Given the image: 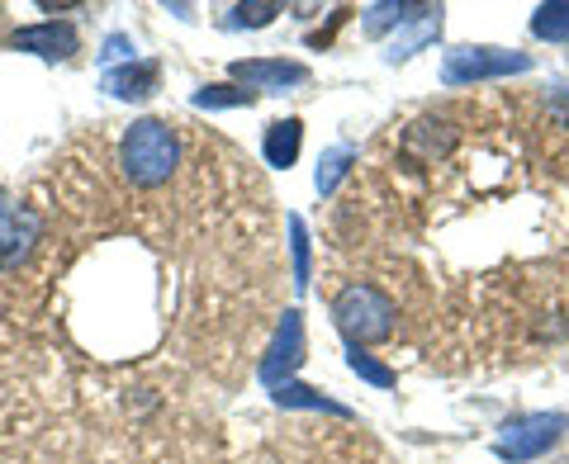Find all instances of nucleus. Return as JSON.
Listing matches in <instances>:
<instances>
[{"instance_id": "nucleus-1", "label": "nucleus", "mask_w": 569, "mask_h": 464, "mask_svg": "<svg viewBox=\"0 0 569 464\" xmlns=\"http://www.w3.org/2000/svg\"><path fill=\"white\" fill-rule=\"evenodd\" d=\"M123 171H129V181L152 190L176 175V167H181V138H176L171 123L162 119H138L129 133H123Z\"/></svg>"}, {"instance_id": "nucleus-2", "label": "nucleus", "mask_w": 569, "mask_h": 464, "mask_svg": "<svg viewBox=\"0 0 569 464\" xmlns=\"http://www.w3.org/2000/svg\"><path fill=\"white\" fill-rule=\"evenodd\" d=\"M332 317L337 327L351 336V346H370V342H389L399 323V309L389 303V294H380L376 284L351 280L342 294L332 299Z\"/></svg>"}, {"instance_id": "nucleus-3", "label": "nucleus", "mask_w": 569, "mask_h": 464, "mask_svg": "<svg viewBox=\"0 0 569 464\" xmlns=\"http://www.w3.org/2000/svg\"><path fill=\"white\" fill-rule=\"evenodd\" d=\"M531 58L527 52H503V48H456L447 52V67H441V81L460 91V85L475 81H493V77H512V71H527Z\"/></svg>"}, {"instance_id": "nucleus-4", "label": "nucleus", "mask_w": 569, "mask_h": 464, "mask_svg": "<svg viewBox=\"0 0 569 464\" xmlns=\"http://www.w3.org/2000/svg\"><path fill=\"white\" fill-rule=\"evenodd\" d=\"M565 417L560 413H531V417H518V422H508L503 426V436L493 441V451L498 460H508V464H527V460H537L546 455L550 445H556L565 436Z\"/></svg>"}, {"instance_id": "nucleus-5", "label": "nucleus", "mask_w": 569, "mask_h": 464, "mask_svg": "<svg viewBox=\"0 0 569 464\" xmlns=\"http://www.w3.org/2000/svg\"><path fill=\"white\" fill-rule=\"evenodd\" d=\"M299 361H305V323H299V313L290 309L284 313V323H280V332H276L271 351H266V361H261V380L271 389H284L290 384V374L299 370Z\"/></svg>"}, {"instance_id": "nucleus-6", "label": "nucleus", "mask_w": 569, "mask_h": 464, "mask_svg": "<svg viewBox=\"0 0 569 464\" xmlns=\"http://www.w3.org/2000/svg\"><path fill=\"white\" fill-rule=\"evenodd\" d=\"M10 48H14V52H33V58H48V62H62V58H71V52H77V29L58 24V20L29 24V29H14V33H10Z\"/></svg>"}, {"instance_id": "nucleus-7", "label": "nucleus", "mask_w": 569, "mask_h": 464, "mask_svg": "<svg viewBox=\"0 0 569 464\" xmlns=\"http://www.w3.org/2000/svg\"><path fill=\"white\" fill-rule=\"evenodd\" d=\"M39 242V213L33 209H10L0 219V271H14Z\"/></svg>"}, {"instance_id": "nucleus-8", "label": "nucleus", "mask_w": 569, "mask_h": 464, "mask_svg": "<svg viewBox=\"0 0 569 464\" xmlns=\"http://www.w3.org/2000/svg\"><path fill=\"white\" fill-rule=\"evenodd\" d=\"M233 77L247 85V91H284V85H305L309 67L299 62H233Z\"/></svg>"}, {"instance_id": "nucleus-9", "label": "nucleus", "mask_w": 569, "mask_h": 464, "mask_svg": "<svg viewBox=\"0 0 569 464\" xmlns=\"http://www.w3.org/2000/svg\"><path fill=\"white\" fill-rule=\"evenodd\" d=\"M162 81L157 62H129V67H110L104 71V91L119 95V100H148Z\"/></svg>"}, {"instance_id": "nucleus-10", "label": "nucleus", "mask_w": 569, "mask_h": 464, "mask_svg": "<svg viewBox=\"0 0 569 464\" xmlns=\"http://www.w3.org/2000/svg\"><path fill=\"white\" fill-rule=\"evenodd\" d=\"M299 142H305V123H299V119H276L271 129H266V142H261L266 167L290 171L299 162Z\"/></svg>"}, {"instance_id": "nucleus-11", "label": "nucleus", "mask_w": 569, "mask_h": 464, "mask_svg": "<svg viewBox=\"0 0 569 464\" xmlns=\"http://www.w3.org/2000/svg\"><path fill=\"white\" fill-rule=\"evenodd\" d=\"M437 33H441V10H427V14H418V24H413V29H403V33H395V39H389L385 58H389V62L413 58V52H422L427 43L437 39Z\"/></svg>"}, {"instance_id": "nucleus-12", "label": "nucleus", "mask_w": 569, "mask_h": 464, "mask_svg": "<svg viewBox=\"0 0 569 464\" xmlns=\"http://www.w3.org/2000/svg\"><path fill=\"white\" fill-rule=\"evenodd\" d=\"M531 33L541 43H569V6H541L537 20H531Z\"/></svg>"}, {"instance_id": "nucleus-13", "label": "nucleus", "mask_w": 569, "mask_h": 464, "mask_svg": "<svg viewBox=\"0 0 569 464\" xmlns=\"http://www.w3.org/2000/svg\"><path fill=\"white\" fill-rule=\"evenodd\" d=\"M257 95L242 91V85H204L200 95H194V104L200 110H233V104H252Z\"/></svg>"}, {"instance_id": "nucleus-14", "label": "nucleus", "mask_w": 569, "mask_h": 464, "mask_svg": "<svg viewBox=\"0 0 569 464\" xmlns=\"http://www.w3.org/2000/svg\"><path fill=\"white\" fill-rule=\"evenodd\" d=\"M351 157H356L351 148H332L323 162H318V194H332L337 190V181H342L347 167H351Z\"/></svg>"}, {"instance_id": "nucleus-15", "label": "nucleus", "mask_w": 569, "mask_h": 464, "mask_svg": "<svg viewBox=\"0 0 569 464\" xmlns=\"http://www.w3.org/2000/svg\"><path fill=\"white\" fill-rule=\"evenodd\" d=\"M276 399H280L284 407H318V413H337V417H347V407H337L332 399H318L313 389H299V384H284Z\"/></svg>"}, {"instance_id": "nucleus-16", "label": "nucleus", "mask_w": 569, "mask_h": 464, "mask_svg": "<svg viewBox=\"0 0 569 464\" xmlns=\"http://www.w3.org/2000/svg\"><path fill=\"white\" fill-rule=\"evenodd\" d=\"M347 361H351V370L361 374V380H370L376 389H389V384H395V370H389V365H380L376 355H366L361 346H351V355H347Z\"/></svg>"}, {"instance_id": "nucleus-17", "label": "nucleus", "mask_w": 569, "mask_h": 464, "mask_svg": "<svg viewBox=\"0 0 569 464\" xmlns=\"http://www.w3.org/2000/svg\"><path fill=\"white\" fill-rule=\"evenodd\" d=\"M413 14H427V6H376V10H370V20H366V29L380 33L389 24H408Z\"/></svg>"}, {"instance_id": "nucleus-18", "label": "nucleus", "mask_w": 569, "mask_h": 464, "mask_svg": "<svg viewBox=\"0 0 569 464\" xmlns=\"http://www.w3.org/2000/svg\"><path fill=\"white\" fill-rule=\"evenodd\" d=\"M290 242H295V284L305 290L309 284V232L299 219H290Z\"/></svg>"}, {"instance_id": "nucleus-19", "label": "nucleus", "mask_w": 569, "mask_h": 464, "mask_svg": "<svg viewBox=\"0 0 569 464\" xmlns=\"http://www.w3.org/2000/svg\"><path fill=\"white\" fill-rule=\"evenodd\" d=\"M280 14V6H238L233 10V24H252V29H261V24H271Z\"/></svg>"}, {"instance_id": "nucleus-20", "label": "nucleus", "mask_w": 569, "mask_h": 464, "mask_svg": "<svg viewBox=\"0 0 569 464\" xmlns=\"http://www.w3.org/2000/svg\"><path fill=\"white\" fill-rule=\"evenodd\" d=\"M119 58H133L129 39H110V43H104V62H119Z\"/></svg>"}, {"instance_id": "nucleus-21", "label": "nucleus", "mask_w": 569, "mask_h": 464, "mask_svg": "<svg viewBox=\"0 0 569 464\" xmlns=\"http://www.w3.org/2000/svg\"><path fill=\"white\" fill-rule=\"evenodd\" d=\"M6 213H10V204H6V194H0V219H6Z\"/></svg>"}]
</instances>
